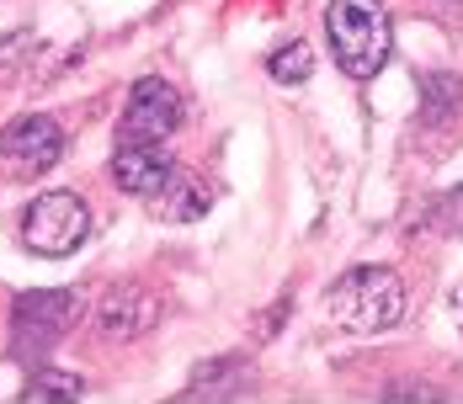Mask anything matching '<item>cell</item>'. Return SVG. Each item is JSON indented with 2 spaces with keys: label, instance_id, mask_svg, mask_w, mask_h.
<instances>
[{
  "label": "cell",
  "instance_id": "cell-11",
  "mask_svg": "<svg viewBox=\"0 0 463 404\" xmlns=\"http://www.w3.org/2000/svg\"><path fill=\"white\" fill-rule=\"evenodd\" d=\"M267 75L278 80V86H298V80H309L315 75V53L309 43H282L272 59H267Z\"/></svg>",
  "mask_w": 463,
  "mask_h": 404
},
{
  "label": "cell",
  "instance_id": "cell-13",
  "mask_svg": "<svg viewBox=\"0 0 463 404\" xmlns=\"http://www.w3.org/2000/svg\"><path fill=\"white\" fill-rule=\"evenodd\" d=\"M458 324H463V293H458Z\"/></svg>",
  "mask_w": 463,
  "mask_h": 404
},
{
  "label": "cell",
  "instance_id": "cell-4",
  "mask_svg": "<svg viewBox=\"0 0 463 404\" xmlns=\"http://www.w3.org/2000/svg\"><path fill=\"white\" fill-rule=\"evenodd\" d=\"M86 234H91V208L75 192H43L22 213V245L33 256H70L86 245Z\"/></svg>",
  "mask_w": 463,
  "mask_h": 404
},
{
  "label": "cell",
  "instance_id": "cell-10",
  "mask_svg": "<svg viewBox=\"0 0 463 404\" xmlns=\"http://www.w3.org/2000/svg\"><path fill=\"white\" fill-rule=\"evenodd\" d=\"M80 399H86V383L75 372H53V367H43L33 378V389L22 394V404H80Z\"/></svg>",
  "mask_w": 463,
  "mask_h": 404
},
{
  "label": "cell",
  "instance_id": "cell-5",
  "mask_svg": "<svg viewBox=\"0 0 463 404\" xmlns=\"http://www.w3.org/2000/svg\"><path fill=\"white\" fill-rule=\"evenodd\" d=\"M64 155V128L43 112H22L0 128V176L5 181H33L53 171Z\"/></svg>",
  "mask_w": 463,
  "mask_h": 404
},
{
  "label": "cell",
  "instance_id": "cell-12",
  "mask_svg": "<svg viewBox=\"0 0 463 404\" xmlns=\"http://www.w3.org/2000/svg\"><path fill=\"white\" fill-rule=\"evenodd\" d=\"M33 48H38L33 33H16V38H5V43H0V86H16V80H22V70H27Z\"/></svg>",
  "mask_w": 463,
  "mask_h": 404
},
{
  "label": "cell",
  "instance_id": "cell-9",
  "mask_svg": "<svg viewBox=\"0 0 463 404\" xmlns=\"http://www.w3.org/2000/svg\"><path fill=\"white\" fill-rule=\"evenodd\" d=\"M208 202H213V186L197 176L192 165H171L165 186L149 197V208H155L160 219H171V224H197V219L208 213Z\"/></svg>",
  "mask_w": 463,
  "mask_h": 404
},
{
  "label": "cell",
  "instance_id": "cell-2",
  "mask_svg": "<svg viewBox=\"0 0 463 404\" xmlns=\"http://www.w3.org/2000/svg\"><path fill=\"white\" fill-rule=\"evenodd\" d=\"M325 33H330V48H335V64L352 80H373L389 59V43H394L389 11L378 0H330Z\"/></svg>",
  "mask_w": 463,
  "mask_h": 404
},
{
  "label": "cell",
  "instance_id": "cell-6",
  "mask_svg": "<svg viewBox=\"0 0 463 404\" xmlns=\"http://www.w3.org/2000/svg\"><path fill=\"white\" fill-rule=\"evenodd\" d=\"M176 123H182V90L160 75H144L118 117V144H165Z\"/></svg>",
  "mask_w": 463,
  "mask_h": 404
},
{
  "label": "cell",
  "instance_id": "cell-8",
  "mask_svg": "<svg viewBox=\"0 0 463 404\" xmlns=\"http://www.w3.org/2000/svg\"><path fill=\"white\" fill-rule=\"evenodd\" d=\"M171 165H176V160H165L160 144H118V155H112V181H118V192L149 202V197L165 186Z\"/></svg>",
  "mask_w": 463,
  "mask_h": 404
},
{
  "label": "cell",
  "instance_id": "cell-1",
  "mask_svg": "<svg viewBox=\"0 0 463 404\" xmlns=\"http://www.w3.org/2000/svg\"><path fill=\"white\" fill-rule=\"evenodd\" d=\"M325 309L335 324H346L357 335H378V330L400 324V315H405V282L389 267H352L346 277L330 282Z\"/></svg>",
  "mask_w": 463,
  "mask_h": 404
},
{
  "label": "cell",
  "instance_id": "cell-3",
  "mask_svg": "<svg viewBox=\"0 0 463 404\" xmlns=\"http://www.w3.org/2000/svg\"><path fill=\"white\" fill-rule=\"evenodd\" d=\"M86 309V293H75V287H48V293H22L16 298V315H11V352L16 357H48L64 335H70V324L80 319Z\"/></svg>",
  "mask_w": 463,
  "mask_h": 404
},
{
  "label": "cell",
  "instance_id": "cell-7",
  "mask_svg": "<svg viewBox=\"0 0 463 404\" xmlns=\"http://www.w3.org/2000/svg\"><path fill=\"white\" fill-rule=\"evenodd\" d=\"M155 319H160V298H155V287H144V282H118L101 304H96V324H101V335H112V341H139L155 330Z\"/></svg>",
  "mask_w": 463,
  "mask_h": 404
}]
</instances>
